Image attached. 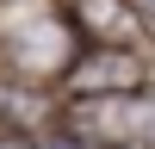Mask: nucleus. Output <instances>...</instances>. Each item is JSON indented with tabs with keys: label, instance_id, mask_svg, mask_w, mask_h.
Returning <instances> with one entry per match:
<instances>
[{
	"label": "nucleus",
	"instance_id": "3",
	"mask_svg": "<svg viewBox=\"0 0 155 149\" xmlns=\"http://www.w3.org/2000/svg\"><path fill=\"white\" fill-rule=\"evenodd\" d=\"M74 25L99 50H137V37H143V19L130 0H74Z\"/></svg>",
	"mask_w": 155,
	"mask_h": 149
},
{
	"label": "nucleus",
	"instance_id": "2",
	"mask_svg": "<svg viewBox=\"0 0 155 149\" xmlns=\"http://www.w3.org/2000/svg\"><path fill=\"white\" fill-rule=\"evenodd\" d=\"M68 99H99V93H143L149 74H143V56L137 50H87V56H74L68 68Z\"/></svg>",
	"mask_w": 155,
	"mask_h": 149
},
{
	"label": "nucleus",
	"instance_id": "1",
	"mask_svg": "<svg viewBox=\"0 0 155 149\" xmlns=\"http://www.w3.org/2000/svg\"><path fill=\"white\" fill-rule=\"evenodd\" d=\"M87 149H137L143 143V93H99V99H68L62 124Z\"/></svg>",
	"mask_w": 155,
	"mask_h": 149
},
{
	"label": "nucleus",
	"instance_id": "4",
	"mask_svg": "<svg viewBox=\"0 0 155 149\" xmlns=\"http://www.w3.org/2000/svg\"><path fill=\"white\" fill-rule=\"evenodd\" d=\"M50 118V106H44V93L37 87H12V81H0V131H19V137H37V124Z\"/></svg>",
	"mask_w": 155,
	"mask_h": 149
},
{
	"label": "nucleus",
	"instance_id": "6",
	"mask_svg": "<svg viewBox=\"0 0 155 149\" xmlns=\"http://www.w3.org/2000/svg\"><path fill=\"white\" fill-rule=\"evenodd\" d=\"M143 143H155V87H143Z\"/></svg>",
	"mask_w": 155,
	"mask_h": 149
},
{
	"label": "nucleus",
	"instance_id": "5",
	"mask_svg": "<svg viewBox=\"0 0 155 149\" xmlns=\"http://www.w3.org/2000/svg\"><path fill=\"white\" fill-rule=\"evenodd\" d=\"M31 149H87V143H74L68 131H37V137H31Z\"/></svg>",
	"mask_w": 155,
	"mask_h": 149
}]
</instances>
